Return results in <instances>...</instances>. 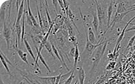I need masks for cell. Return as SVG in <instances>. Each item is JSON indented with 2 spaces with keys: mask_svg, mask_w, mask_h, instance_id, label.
<instances>
[{
  "mask_svg": "<svg viewBox=\"0 0 135 84\" xmlns=\"http://www.w3.org/2000/svg\"><path fill=\"white\" fill-rule=\"evenodd\" d=\"M45 48H46L47 51H48V53H49L54 58V59H55V57H54V53H53V51H52V43H51L50 42H49V41H47V42L45 43Z\"/></svg>",
  "mask_w": 135,
  "mask_h": 84,
  "instance_id": "d6986e66",
  "label": "cell"
},
{
  "mask_svg": "<svg viewBox=\"0 0 135 84\" xmlns=\"http://www.w3.org/2000/svg\"><path fill=\"white\" fill-rule=\"evenodd\" d=\"M58 3L59 4L60 7H61V9L63 11V13H64V14H66V10H65V8H64V3H63V1L62 0H58Z\"/></svg>",
  "mask_w": 135,
  "mask_h": 84,
  "instance_id": "f1b7e54d",
  "label": "cell"
},
{
  "mask_svg": "<svg viewBox=\"0 0 135 84\" xmlns=\"http://www.w3.org/2000/svg\"><path fill=\"white\" fill-rule=\"evenodd\" d=\"M134 41H135V34L134 35V36L132 37L131 38L129 41V43H128V45H127V49H129V47H131L132 45H133Z\"/></svg>",
  "mask_w": 135,
  "mask_h": 84,
  "instance_id": "4316f807",
  "label": "cell"
},
{
  "mask_svg": "<svg viewBox=\"0 0 135 84\" xmlns=\"http://www.w3.org/2000/svg\"><path fill=\"white\" fill-rule=\"evenodd\" d=\"M91 13L92 16H93V21L91 22V24H93V26L95 29V32H96V33L98 35V37L99 38L100 35L99 33V31H98V29H99V18H98L97 16V12L96 11H95L93 9H91Z\"/></svg>",
  "mask_w": 135,
  "mask_h": 84,
  "instance_id": "ba28073f",
  "label": "cell"
},
{
  "mask_svg": "<svg viewBox=\"0 0 135 84\" xmlns=\"http://www.w3.org/2000/svg\"><path fill=\"white\" fill-rule=\"evenodd\" d=\"M63 3H64V8H65L66 10V16L68 17V12L69 10H70V8H69V3L68 1H66V0H63Z\"/></svg>",
  "mask_w": 135,
  "mask_h": 84,
  "instance_id": "d4e9b609",
  "label": "cell"
},
{
  "mask_svg": "<svg viewBox=\"0 0 135 84\" xmlns=\"http://www.w3.org/2000/svg\"><path fill=\"white\" fill-rule=\"evenodd\" d=\"M75 53L74 57H74V65H73V67L72 69L73 71L75 70L77 66V63H78L79 58H80V53H79V50L77 44H76V45H75Z\"/></svg>",
  "mask_w": 135,
  "mask_h": 84,
  "instance_id": "7c38bea8",
  "label": "cell"
},
{
  "mask_svg": "<svg viewBox=\"0 0 135 84\" xmlns=\"http://www.w3.org/2000/svg\"><path fill=\"white\" fill-rule=\"evenodd\" d=\"M75 53V46L72 47V48H71V50H70V55H71V57H74Z\"/></svg>",
  "mask_w": 135,
  "mask_h": 84,
  "instance_id": "1f68e13d",
  "label": "cell"
},
{
  "mask_svg": "<svg viewBox=\"0 0 135 84\" xmlns=\"http://www.w3.org/2000/svg\"><path fill=\"white\" fill-rule=\"evenodd\" d=\"M130 10L129 8H128L127 7H126V5H125V3L123 1H120L119 3H118V7H117V11H116V13L117 14H119V13H124L126 12L129 11Z\"/></svg>",
  "mask_w": 135,
  "mask_h": 84,
  "instance_id": "4fadbf2b",
  "label": "cell"
},
{
  "mask_svg": "<svg viewBox=\"0 0 135 84\" xmlns=\"http://www.w3.org/2000/svg\"><path fill=\"white\" fill-rule=\"evenodd\" d=\"M61 76H62V75L59 74L58 75V76H56V81H55V84H59V83L60 80H61Z\"/></svg>",
  "mask_w": 135,
  "mask_h": 84,
  "instance_id": "d6a6232c",
  "label": "cell"
},
{
  "mask_svg": "<svg viewBox=\"0 0 135 84\" xmlns=\"http://www.w3.org/2000/svg\"><path fill=\"white\" fill-rule=\"evenodd\" d=\"M0 58H1V62H2L3 65L4 67H5L6 70H7V73H8V74L10 76H11V70H10V69H9V67H8V65H7V64H8V63L7 62V61H6L5 58H4V57H3V56L1 55V54H0Z\"/></svg>",
  "mask_w": 135,
  "mask_h": 84,
  "instance_id": "ffe728a7",
  "label": "cell"
},
{
  "mask_svg": "<svg viewBox=\"0 0 135 84\" xmlns=\"http://www.w3.org/2000/svg\"><path fill=\"white\" fill-rule=\"evenodd\" d=\"M116 62H109V64L106 66V69L107 70H109V69H113L115 66Z\"/></svg>",
  "mask_w": 135,
  "mask_h": 84,
  "instance_id": "83f0119b",
  "label": "cell"
},
{
  "mask_svg": "<svg viewBox=\"0 0 135 84\" xmlns=\"http://www.w3.org/2000/svg\"><path fill=\"white\" fill-rule=\"evenodd\" d=\"M79 10H80V16H81L82 19H83V24H84V28L85 33H86V46H85L84 51H83V53H82V55H84V54H86V53H87L88 54V56H89V57H91V56L92 55V54H93V51H95V50H96L97 48H98V47H99L100 46L104 45V44L105 43V42H106V41H104V42H100V43L97 44V45H93V44H92V43H91L90 41H89V39H88V33L87 31H86V24H85V18H84V17H83V14H82V12H81V11H80V8H79Z\"/></svg>",
  "mask_w": 135,
  "mask_h": 84,
  "instance_id": "7a4b0ae2",
  "label": "cell"
},
{
  "mask_svg": "<svg viewBox=\"0 0 135 84\" xmlns=\"http://www.w3.org/2000/svg\"><path fill=\"white\" fill-rule=\"evenodd\" d=\"M3 36L5 38L7 45V50H9L10 44L11 42L12 30L11 27L5 21L3 23Z\"/></svg>",
  "mask_w": 135,
  "mask_h": 84,
  "instance_id": "5b68a950",
  "label": "cell"
},
{
  "mask_svg": "<svg viewBox=\"0 0 135 84\" xmlns=\"http://www.w3.org/2000/svg\"><path fill=\"white\" fill-rule=\"evenodd\" d=\"M114 2H115L114 1H109V5L108 6V10H107V13H108V23H107V25H108V28L109 26L110 20H111V16H112L113 12V5Z\"/></svg>",
  "mask_w": 135,
  "mask_h": 84,
  "instance_id": "9c48e42d",
  "label": "cell"
},
{
  "mask_svg": "<svg viewBox=\"0 0 135 84\" xmlns=\"http://www.w3.org/2000/svg\"><path fill=\"white\" fill-rule=\"evenodd\" d=\"M26 2H27V5H28V14H29V16H30V19H31L32 23H33V26H34L35 27H36V28L41 27L40 25H39L37 23L36 18H35L34 16H33V14H32V12L31 10H30V1H29V0H28V1H26Z\"/></svg>",
  "mask_w": 135,
  "mask_h": 84,
  "instance_id": "8fae6325",
  "label": "cell"
},
{
  "mask_svg": "<svg viewBox=\"0 0 135 84\" xmlns=\"http://www.w3.org/2000/svg\"><path fill=\"white\" fill-rule=\"evenodd\" d=\"M73 71H73V69L72 70L70 71H68V73H66V74H64V75H62V76H61V80H60V82H62V84L65 82V81L67 79L69 78V77H70V76H71V75L72 74Z\"/></svg>",
  "mask_w": 135,
  "mask_h": 84,
  "instance_id": "44dd1931",
  "label": "cell"
},
{
  "mask_svg": "<svg viewBox=\"0 0 135 84\" xmlns=\"http://www.w3.org/2000/svg\"><path fill=\"white\" fill-rule=\"evenodd\" d=\"M85 77H86V74H85L84 70L83 67H80V68L78 69V79L80 84L84 83Z\"/></svg>",
  "mask_w": 135,
  "mask_h": 84,
  "instance_id": "5bb4252c",
  "label": "cell"
},
{
  "mask_svg": "<svg viewBox=\"0 0 135 84\" xmlns=\"http://www.w3.org/2000/svg\"><path fill=\"white\" fill-rule=\"evenodd\" d=\"M1 84H4V83H3V81L1 79Z\"/></svg>",
  "mask_w": 135,
  "mask_h": 84,
  "instance_id": "e575fe53",
  "label": "cell"
},
{
  "mask_svg": "<svg viewBox=\"0 0 135 84\" xmlns=\"http://www.w3.org/2000/svg\"><path fill=\"white\" fill-rule=\"evenodd\" d=\"M25 16H26V22H27V24L28 25H30L31 27H33V23H32L31 19H30V16H29L28 12L27 10H25Z\"/></svg>",
  "mask_w": 135,
  "mask_h": 84,
  "instance_id": "603a6c76",
  "label": "cell"
},
{
  "mask_svg": "<svg viewBox=\"0 0 135 84\" xmlns=\"http://www.w3.org/2000/svg\"><path fill=\"white\" fill-rule=\"evenodd\" d=\"M45 12H46V17L47 19H48V23H49L50 26L54 24V22L52 21V19H51L50 16L49 14V8H48V1H45Z\"/></svg>",
  "mask_w": 135,
  "mask_h": 84,
  "instance_id": "ac0fdd59",
  "label": "cell"
},
{
  "mask_svg": "<svg viewBox=\"0 0 135 84\" xmlns=\"http://www.w3.org/2000/svg\"><path fill=\"white\" fill-rule=\"evenodd\" d=\"M133 11H135V8H133V9L130 10H129V11L126 12H124V13H119V14L115 13V15H114L113 19L112 21H111V24H109V27L107 28V30H106V31H105V33H106L107 31L109 30L110 28H113L114 27V25L117 24V23H124L122 22V19H124V17L126 15H127V14H129V12H133ZM105 33H104V34H105Z\"/></svg>",
  "mask_w": 135,
  "mask_h": 84,
  "instance_id": "277c9868",
  "label": "cell"
},
{
  "mask_svg": "<svg viewBox=\"0 0 135 84\" xmlns=\"http://www.w3.org/2000/svg\"><path fill=\"white\" fill-rule=\"evenodd\" d=\"M95 2L97 5V12L99 21V28L102 30V24L105 19V10L107 4L105 1H95Z\"/></svg>",
  "mask_w": 135,
  "mask_h": 84,
  "instance_id": "3957f363",
  "label": "cell"
},
{
  "mask_svg": "<svg viewBox=\"0 0 135 84\" xmlns=\"http://www.w3.org/2000/svg\"><path fill=\"white\" fill-rule=\"evenodd\" d=\"M42 23H43L44 30L46 31L49 30L50 26L48 19H47V17H46V16H43V17H42Z\"/></svg>",
  "mask_w": 135,
  "mask_h": 84,
  "instance_id": "7402d4cb",
  "label": "cell"
},
{
  "mask_svg": "<svg viewBox=\"0 0 135 84\" xmlns=\"http://www.w3.org/2000/svg\"><path fill=\"white\" fill-rule=\"evenodd\" d=\"M88 39L89 41H90L91 43L93 45H97V42L96 38H95V35L94 33L93 30H92L91 26H89V24H88Z\"/></svg>",
  "mask_w": 135,
  "mask_h": 84,
  "instance_id": "30bf717a",
  "label": "cell"
},
{
  "mask_svg": "<svg viewBox=\"0 0 135 84\" xmlns=\"http://www.w3.org/2000/svg\"><path fill=\"white\" fill-rule=\"evenodd\" d=\"M1 55H2V56H3V57H4V58H5V60H6V61H7V63H8V64H9L10 65H11V66H13V65H12V63L11 62V61H10V60L8 59V58H7V57H6V56L5 55H4V53H3V51H1Z\"/></svg>",
  "mask_w": 135,
  "mask_h": 84,
  "instance_id": "4dcf8cb0",
  "label": "cell"
},
{
  "mask_svg": "<svg viewBox=\"0 0 135 84\" xmlns=\"http://www.w3.org/2000/svg\"><path fill=\"white\" fill-rule=\"evenodd\" d=\"M14 29L16 30V33L17 38H16V51L17 49V46L20 48L21 47V43L20 41H21V33H22V29L21 27V23L20 22H16L15 26H14Z\"/></svg>",
  "mask_w": 135,
  "mask_h": 84,
  "instance_id": "52a82bcc",
  "label": "cell"
},
{
  "mask_svg": "<svg viewBox=\"0 0 135 84\" xmlns=\"http://www.w3.org/2000/svg\"><path fill=\"white\" fill-rule=\"evenodd\" d=\"M53 5H54V6L55 7V9H56L57 12H58V8H57V4H58V1H56V0H54L52 1Z\"/></svg>",
  "mask_w": 135,
  "mask_h": 84,
  "instance_id": "836d02e7",
  "label": "cell"
},
{
  "mask_svg": "<svg viewBox=\"0 0 135 84\" xmlns=\"http://www.w3.org/2000/svg\"><path fill=\"white\" fill-rule=\"evenodd\" d=\"M16 52H17V54L19 55V56L20 57L21 59L23 60V62L26 63L27 65H30L28 62V60L27 59V53H24L21 50H20V48H17V50L16 51Z\"/></svg>",
  "mask_w": 135,
  "mask_h": 84,
  "instance_id": "9a60e30c",
  "label": "cell"
},
{
  "mask_svg": "<svg viewBox=\"0 0 135 84\" xmlns=\"http://www.w3.org/2000/svg\"><path fill=\"white\" fill-rule=\"evenodd\" d=\"M73 73H74V71H73L72 74L71 75V76L69 77L68 79H67L65 81V82H64L63 84H71V82H72L73 78H74V75H73Z\"/></svg>",
  "mask_w": 135,
  "mask_h": 84,
  "instance_id": "484cf974",
  "label": "cell"
},
{
  "mask_svg": "<svg viewBox=\"0 0 135 84\" xmlns=\"http://www.w3.org/2000/svg\"><path fill=\"white\" fill-rule=\"evenodd\" d=\"M39 60H41V62L42 63V64H43L44 66H45V67H46V68L47 70L48 71V72H50V73L51 70H50V69L49 66H48V64H46V61H45V58H43V57H42V56L41 54H39Z\"/></svg>",
  "mask_w": 135,
  "mask_h": 84,
  "instance_id": "cb8c5ba5",
  "label": "cell"
},
{
  "mask_svg": "<svg viewBox=\"0 0 135 84\" xmlns=\"http://www.w3.org/2000/svg\"><path fill=\"white\" fill-rule=\"evenodd\" d=\"M135 19V16L134 17H133V18L131 19L129 21L127 22V23L126 24V26H125V27L124 28V29H123L121 33H120L119 37H118V39H117V44H116V46H115V48H114V51L113 53V56L114 57V55H115L116 54V52L117 51H118V48L120 47V42H121V41H122V39H124V35H125V33H126V31L127 30V28L128 27V26L131 23V22L133 21V20Z\"/></svg>",
  "mask_w": 135,
  "mask_h": 84,
  "instance_id": "8992f818",
  "label": "cell"
},
{
  "mask_svg": "<svg viewBox=\"0 0 135 84\" xmlns=\"http://www.w3.org/2000/svg\"><path fill=\"white\" fill-rule=\"evenodd\" d=\"M7 1H5L2 4V5L1 6V12H0V16H1V23H4L5 22V19L6 16V7L5 5L7 4Z\"/></svg>",
  "mask_w": 135,
  "mask_h": 84,
  "instance_id": "2e32d148",
  "label": "cell"
},
{
  "mask_svg": "<svg viewBox=\"0 0 135 84\" xmlns=\"http://www.w3.org/2000/svg\"><path fill=\"white\" fill-rule=\"evenodd\" d=\"M130 25H132V26H131V27L128 28L126 30V32H129V31L135 30V23H131Z\"/></svg>",
  "mask_w": 135,
  "mask_h": 84,
  "instance_id": "f546056e",
  "label": "cell"
},
{
  "mask_svg": "<svg viewBox=\"0 0 135 84\" xmlns=\"http://www.w3.org/2000/svg\"><path fill=\"white\" fill-rule=\"evenodd\" d=\"M109 40H108L104 45L98 47V48L95 50V51L93 53V54H92V67L90 71L91 74L93 73V72L95 70L97 67L99 66L100 62L102 57H103L104 53H105V51L107 48V45H108V42H109Z\"/></svg>",
  "mask_w": 135,
  "mask_h": 84,
  "instance_id": "6da1fadb",
  "label": "cell"
},
{
  "mask_svg": "<svg viewBox=\"0 0 135 84\" xmlns=\"http://www.w3.org/2000/svg\"><path fill=\"white\" fill-rule=\"evenodd\" d=\"M24 43H25V45L26 49L28 51V52L29 53H30V55H31V57H32V58H33V60H34L35 62H36V57H35L34 54H33V51H32L31 46H30V45H29V43H28V42L27 40H26V39H24Z\"/></svg>",
  "mask_w": 135,
  "mask_h": 84,
  "instance_id": "e0dca14e",
  "label": "cell"
}]
</instances>
